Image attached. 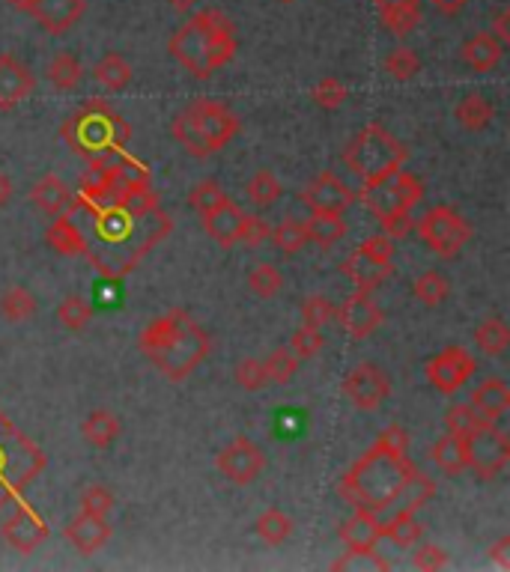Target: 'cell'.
<instances>
[{
	"instance_id": "1",
	"label": "cell",
	"mask_w": 510,
	"mask_h": 572,
	"mask_svg": "<svg viewBox=\"0 0 510 572\" xmlns=\"http://www.w3.org/2000/svg\"><path fill=\"white\" fill-rule=\"evenodd\" d=\"M69 218L78 224H87V230L81 233V254L93 245H99L102 251H96L93 257H87L96 272H102L105 278H123L129 275L150 248H156L170 233V218L156 209L150 215H132L129 209L117 206V203H105V206H87L81 200L69 203Z\"/></svg>"
},
{
	"instance_id": "2",
	"label": "cell",
	"mask_w": 510,
	"mask_h": 572,
	"mask_svg": "<svg viewBox=\"0 0 510 572\" xmlns=\"http://www.w3.org/2000/svg\"><path fill=\"white\" fill-rule=\"evenodd\" d=\"M406 444L409 435L403 427L382 429L376 444L340 477V498L355 510H373V513L391 510L403 483L418 471L406 459Z\"/></svg>"
},
{
	"instance_id": "3",
	"label": "cell",
	"mask_w": 510,
	"mask_h": 572,
	"mask_svg": "<svg viewBox=\"0 0 510 572\" xmlns=\"http://www.w3.org/2000/svg\"><path fill=\"white\" fill-rule=\"evenodd\" d=\"M209 349V334L182 307H173L165 316L153 319L141 334V352L173 382L188 379L206 361Z\"/></svg>"
},
{
	"instance_id": "4",
	"label": "cell",
	"mask_w": 510,
	"mask_h": 572,
	"mask_svg": "<svg viewBox=\"0 0 510 572\" xmlns=\"http://www.w3.org/2000/svg\"><path fill=\"white\" fill-rule=\"evenodd\" d=\"M170 57L194 78H209L236 57V27L221 9L191 15L170 39Z\"/></svg>"
},
{
	"instance_id": "5",
	"label": "cell",
	"mask_w": 510,
	"mask_h": 572,
	"mask_svg": "<svg viewBox=\"0 0 510 572\" xmlns=\"http://www.w3.org/2000/svg\"><path fill=\"white\" fill-rule=\"evenodd\" d=\"M170 135L182 143L188 155L209 158L212 152H218L239 135V117L221 102L197 99L179 117H173Z\"/></svg>"
},
{
	"instance_id": "6",
	"label": "cell",
	"mask_w": 510,
	"mask_h": 572,
	"mask_svg": "<svg viewBox=\"0 0 510 572\" xmlns=\"http://www.w3.org/2000/svg\"><path fill=\"white\" fill-rule=\"evenodd\" d=\"M63 138L72 146L75 155L84 158H102V155H117L132 138L129 123L102 99L87 102L81 111H75L66 126Z\"/></svg>"
},
{
	"instance_id": "7",
	"label": "cell",
	"mask_w": 510,
	"mask_h": 572,
	"mask_svg": "<svg viewBox=\"0 0 510 572\" xmlns=\"http://www.w3.org/2000/svg\"><path fill=\"white\" fill-rule=\"evenodd\" d=\"M42 468L45 453L0 412V510L21 498Z\"/></svg>"
},
{
	"instance_id": "8",
	"label": "cell",
	"mask_w": 510,
	"mask_h": 572,
	"mask_svg": "<svg viewBox=\"0 0 510 572\" xmlns=\"http://www.w3.org/2000/svg\"><path fill=\"white\" fill-rule=\"evenodd\" d=\"M406 155H409L406 146L397 138H391L379 123H367L352 141L346 143L343 164L364 185V182H373V179H382V176L400 170Z\"/></svg>"
},
{
	"instance_id": "9",
	"label": "cell",
	"mask_w": 510,
	"mask_h": 572,
	"mask_svg": "<svg viewBox=\"0 0 510 572\" xmlns=\"http://www.w3.org/2000/svg\"><path fill=\"white\" fill-rule=\"evenodd\" d=\"M415 230L427 242V248L433 254H439L442 260H454L472 236L469 221L454 206H430L418 218Z\"/></svg>"
},
{
	"instance_id": "10",
	"label": "cell",
	"mask_w": 510,
	"mask_h": 572,
	"mask_svg": "<svg viewBox=\"0 0 510 572\" xmlns=\"http://www.w3.org/2000/svg\"><path fill=\"white\" fill-rule=\"evenodd\" d=\"M364 206L373 212V215H385V212H403V209H415V203L424 200V185L415 173L409 170H394L382 179H373V182H364L361 185V194Z\"/></svg>"
},
{
	"instance_id": "11",
	"label": "cell",
	"mask_w": 510,
	"mask_h": 572,
	"mask_svg": "<svg viewBox=\"0 0 510 572\" xmlns=\"http://www.w3.org/2000/svg\"><path fill=\"white\" fill-rule=\"evenodd\" d=\"M475 370H478V361L472 358V352L469 349H463V346H448V349H442L439 355H433L430 361H427V382L433 385V391L436 394H442V397H454L472 376H475Z\"/></svg>"
},
{
	"instance_id": "12",
	"label": "cell",
	"mask_w": 510,
	"mask_h": 572,
	"mask_svg": "<svg viewBox=\"0 0 510 572\" xmlns=\"http://www.w3.org/2000/svg\"><path fill=\"white\" fill-rule=\"evenodd\" d=\"M510 459V441L496 424L469 435V471H475L478 480H496Z\"/></svg>"
},
{
	"instance_id": "13",
	"label": "cell",
	"mask_w": 510,
	"mask_h": 572,
	"mask_svg": "<svg viewBox=\"0 0 510 572\" xmlns=\"http://www.w3.org/2000/svg\"><path fill=\"white\" fill-rule=\"evenodd\" d=\"M343 394H346V400H349L355 409L373 412V409H379L382 400L391 394V382H388V376H385V370H382L379 364L364 361V364H358V367L343 379Z\"/></svg>"
},
{
	"instance_id": "14",
	"label": "cell",
	"mask_w": 510,
	"mask_h": 572,
	"mask_svg": "<svg viewBox=\"0 0 510 572\" xmlns=\"http://www.w3.org/2000/svg\"><path fill=\"white\" fill-rule=\"evenodd\" d=\"M218 471L230 480V483H236V486H248V483H254L257 477H260V471H263V465H266V456H263V450L251 441V438H233L221 453H218Z\"/></svg>"
},
{
	"instance_id": "15",
	"label": "cell",
	"mask_w": 510,
	"mask_h": 572,
	"mask_svg": "<svg viewBox=\"0 0 510 572\" xmlns=\"http://www.w3.org/2000/svg\"><path fill=\"white\" fill-rule=\"evenodd\" d=\"M355 200L358 194L329 170L314 176L302 191V203L311 209V215H343Z\"/></svg>"
},
{
	"instance_id": "16",
	"label": "cell",
	"mask_w": 510,
	"mask_h": 572,
	"mask_svg": "<svg viewBox=\"0 0 510 572\" xmlns=\"http://www.w3.org/2000/svg\"><path fill=\"white\" fill-rule=\"evenodd\" d=\"M0 534L15 552L27 555V552H33L36 546H42L48 540V525L30 504H18L12 510V516L3 522Z\"/></svg>"
},
{
	"instance_id": "17",
	"label": "cell",
	"mask_w": 510,
	"mask_h": 572,
	"mask_svg": "<svg viewBox=\"0 0 510 572\" xmlns=\"http://www.w3.org/2000/svg\"><path fill=\"white\" fill-rule=\"evenodd\" d=\"M335 319L352 340H364L382 325V307L370 298V292L358 289L340 307H335Z\"/></svg>"
},
{
	"instance_id": "18",
	"label": "cell",
	"mask_w": 510,
	"mask_h": 572,
	"mask_svg": "<svg viewBox=\"0 0 510 572\" xmlns=\"http://www.w3.org/2000/svg\"><path fill=\"white\" fill-rule=\"evenodd\" d=\"M340 540L346 546L349 558H367L376 552V543L382 540V519L373 510H355L340 525Z\"/></svg>"
},
{
	"instance_id": "19",
	"label": "cell",
	"mask_w": 510,
	"mask_h": 572,
	"mask_svg": "<svg viewBox=\"0 0 510 572\" xmlns=\"http://www.w3.org/2000/svg\"><path fill=\"white\" fill-rule=\"evenodd\" d=\"M36 90L33 72L12 54H0V111L21 105Z\"/></svg>"
},
{
	"instance_id": "20",
	"label": "cell",
	"mask_w": 510,
	"mask_h": 572,
	"mask_svg": "<svg viewBox=\"0 0 510 572\" xmlns=\"http://www.w3.org/2000/svg\"><path fill=\"white\" fill-rule=\"evenodd\" d=\"M87 9V0H33L30 15L39 21V27L51 36L66 33L69 27H75L81 21Z\"/></svg>"
},
{
	"instance_id": "21",
	"label": "cell",
	"mask_w": 510,
	"mask_h": 572,
	"mask_svg": "<svg viewBox=\"0 0 510 572\" xmlns=\"http://www.w3.org/2000/svg\"><path fill=\"white\" fill-rule=\"evenodd\" d=\"M203 218V230L221 245V248H230V245H239V233H242V224H245V212L227 197L224 203H218L215 209H209Z\"/></svg>"
},
{
	"instance_id": "22",
	"label": "cell",
	"mask_w": 510,
	"mask_h": 572,
	"mask_svg": "<svg viewBox=\"0 0 510 572\" xmlns=\"http://www.w3.org/2000/svg\"><path fill=\"white\" fill-rule=\"evenodd\" d=\"M66 540L75 546V552L81 555H96L108 540H111V525L105 516H93V513H78L69 528H66Z\"/></svg>"
},
{
	"instance_id": "23",
	"label": "cell",
	"mask_w": 510,
	"mask_h": 572,
	"mask_svg": "<svg viewBox=\"0 0 510 572\" xmlns=\"http://www.w3.org/2000/svg\"><path fill=\"white\" fill-rule=\"evenodd\" d=\"M391 263H385V260H376V257H370V254H364L361 248L355 251V254H349V260L343 263V275L352 281V284L358 286L361 292H370V289H376V286L382 284L388 275H391Z\"/></svg>"
},
{
	"instance_id": "24",
	"label": "cell",
	"mask_w": 510,
	"mask_h": 572,
	"mask_svg": "<svg viewBox=\"0 0 510 572\" xmlns=\"http://www.w3.org/2000/svg\"><path fill=\"white\" fill-rule=\"evenodd\" d=\"M30 203H33L39 212L57 218V215H63V212L69 209L72 191H69V185H66L60 176L48 173V176H42V179L30 188Z\"/></svg>"
},
{
	"instance_id": "25",
	"label": "cell",
	"mask_w": 510,
	"mask_h": 572,
	"mask_svg": "<svg viewBox=\"0 0 510 572\" xmlns=\"http://www.w3.org/2000/svg\"><path fill=\"white\" fill-rule=\"evenodd\" d=\"M376 6H379L382 27L394 36H409L421 21L418 0H376Z\"/></svg>"
},
{
	"instance_id": "26",
	"label": "cell",
	"mask_w": 510,
	"mask_h": 572,
	"mask_svg": "<svg viewBox=\"0 0 510 572\" xmlns=\"http://www.w3.org/2000/svg\"><path fill=\"white\" fill-rule=\"evenodd\" d=\"M472 406L487 418V421H499L505 418V412L510 409V388L505 385V379L499 376H490L484 379L475 391H472Z\"/></svg>"
},
{
	"instance_id": "27",
	"label": "cell",
	"mask_w": 510,
	"mask_h": 572,
	"mask_svg": "<svg viewBox=\"0 0 510 572\" xmlns=\"http://www.w3.org/2000/svg\"><path fill=\"white\" fill-rule=\"evenodd\" d=\"M502 54H505V45H499V39L493 33H475L460 51L466 66H472L475 72H493L499 66Z\"/></svg>"
},
{
	"instance_id": "28",
	"label": "cell",
	"mask_w": 510,
	"mask_h": 572,
	"mask_svg": "<svg viewBox=\"0 0 510 572\" xmlns=\"http://www.w3.org/2000/svg\"><path fill=\"white\" fill-rule=\"evenodd\" d=\"M433 462L439 465V471L457 477L463 471H469V438H460L454 432H445L436 444H433Z\"/></svg>"
},
{
	"instance_id": "29",
	"label": "cell",
	"mask_w": 510,
	"mask_h": 572,
	"mask_svg": "<svg viewBox=\"0 0 510 572\" xmlns=\"http://www.w3.org/2000/svg\"><path fill=\"white\" fill-rule=\"evenodd\" d=\"M433 495H436V483H433L427 474L415 471V474L403 483V489L397 492L391 510H394V513H397V510H412V513H415V510L427 507Z\"/></svg>"
},
{
	"instance_id": "30",
	"label": "cell",
	"mask_w": 510,
	"mask_h": 572,
	"mask_svg": "<svg viewBox=\"0 0 510 572\" xmlns=\"http://www.w3.org/2000/svg\"><path fill=\"white\" fill-rule=\"evenodd\" d=\"M454 117H457V123H460L463 129H469V132H484V129L493 123L496 108H493V102L484 99L481 93H472V96H466V99L457 105Z\"/></svg>"
},
{
	"instance_id": "31",
	"label": "cell",
	"mask_w": 510,
	"mask_h": 572,
	"mask_svg": "<svg viewBox=\"0 0 510 572\" xmlns=\"http://www.w3.org/2000/svg\"><path fill=\"white\" fill-rule=\"evenodd\" d=\"M81 435L93 444V447H111L120 438V421L114 412L108 409H96L87 415V421L81 424Z\"/></svg>"
},
{
	"instance_id": "32",
	"label": "cell",
	"mask_w": 510,
	"mask_h": 572,
	"mask_svg": "<svg viewBox=\"0 0 510 572\" xmlns=\"http://www.w3.org/2000/svg\"><path fill=\"white\" fill-rule=\"evenodd\" d=\"M93 78H96L99 87L117 93V90H126V87H129V81H132V66H129L126 57H120V54H105V57L96 63Z\"/></svg>"
},
{
	"instance_id": "33",
	"label": "cell",
	"mask_w": 510,
	"mask_h": 572,
	"mask_svg": "<svg viewBox=\"0 0 510 572\" xmlns=\"http://www.w3.org/2000/svg\"><path fill=\"white\" fill-rule=\"evenodd\" d=\"M382 537L397 546H415L424 537V525L415 519L412 510H397L388 522H382Z\"/></svg>"
},
{
	"instance_id": "34",
	"label": "cell",
	"mask_w": 510,
	"mask_h": 572,
	"mask_svg": "<svg viewBox=\"0 0 510 572\" xmlns=\"http://www.w3.org/2000/svg\"><path fill=\"white\" fill-rule=\"evenodd\" d=\"M45 239H48V245H51L57 254H63V257H78V254H81V233H78V227H75V221H72L69 215H57V218L51 221Z\"/></svg>"
},
{
	"instance_id": "35",
	"label": "cell",
	"mask_w": 510,
	"mask_h": 572,
	"mask_svg": "<svg viewBox=\"0 0 510 572\" xmlns=\"http://www.w3.org/2000/svg\"><path fill=\"white\" fill-rule=\"evenodd\" d=\"M305 230H308V242L320 248H335L346 236V221L340 215H311L305 221Z\"/></svg>"
},
{
	"instance_id": "36",
	"label": "cell",
	"mask_w": 510,
	"mask_h": 572,
	"mask_svg": "<svg viewBox=\"0 0 510 572\" xmlns=\"http://www.w3.org/2000/svg\"><path fill=\"white\" fill-rule=\"evenodd\" d=\"M490 424H493V421H487L472 403H457V406H451L448 415H445V429L454 432V435H460V438H469V435L481 432V429L490 427Z\"/></svg>"
},
{
	"instance_id": "37",
	"label": "cell",
	"mask_w": 510,
	"mask_h": 572,
	"mask_svg": "<svg viewBox=\"0 0 510 572\" xmlns=\"http://www.w3.org/2000/svg\"><path fill=\"white\" fill-rule=\"evenodd\" d=\"M254 531H257V537H260L266 546H281V543L293 534V519H290L284 510L269 507V510L257 519Z\"/></svg>"
},
{
	"instance_id": "38",
	"label": "cell",
	"mask_w": 510,
	"mask_h": 572,
	"mask_svg": "<svg viewBox=\"0 0 510 572\" xmlns=\"http://www.w3.org/2000/svg\"><path fill=\"white\" fill-rule=\"evenodd\" d=\"M81 75H84V69H81L78 57L69 54V51L54 54L51 63H48V81H51L57 90H75V87L81 84Z\"/></svg>"
},
{
	"instance_id": "39",
	"label": "cell",
	"mask_w": 510,
	"mask_h": 572,
	"mask_svg": "<svg viewBox=\"0 0 510 572\" xmlns=\"http://www.w3.org/2000/svg\"><path fill=\"white\" fill-rule=\"evenodd\" d=\"M36 298L33 292H27L24 286H9L3 295H0V313L6 322H24L36 313Z\"/></svg>"
},
{
	"instance_id": "40",
	"label": "cell",
	"mask_w": 510,
	"mask_h": 572,
	"mask_svg": "<svg viewBox=\"0 0 510 572\" xmlns=\"http://www.w3.org/2000/svg\"><path fill=\"white\" fill-rule=\"evenodd\" d=\"M475 343H478V349L487 352V355H502L510 343V328L499 319V316H490L487 322L478 325V331H475Z\"/></svg>"
},
{
	"instance_id": "41",
	"label": "cell",
	"mask_w": 510,
	"mask_h": 572,
	"mask_svg": "<svg viewBox=\"0 0 510 572\" xmlns=\"http://www.w3.org/2000/svg\"><path fill=\"white\" fill-rule=\"evenodd\" d=\"M281 194H284V188H281L278 176H272V170H257V173L251 176V182H248V200H251L254 206H260V209L278 203Z\"/></svg>"
},
{
	"instance_id": "42",
	"label": "cell",
	"mask_w": 510,
	"mask_h": 572,
	"mask_svg": "<svg viewBox=\"0 0 510 572\" xmlns=\"http://www.w3.org/2000/svg\"><path fill=\"white\" fill-rule=\"evenodd\" d=\"M272 245L284 254H299L305 245H308V230H305V221H296V218H287L281 221L275 230H272Z\"/></svg>"
},
{
	"instance_id": "43",
	"label": "cell",
	"mask_w": 510,
	"mask_h": 572,
	"mask_svg": "<svg viewBox=\"0 0 510 572\" xmlns=\"http://www.w3.org/2000/svg\"><path fill=\"white\" fill-rule=\"evenodd\" d=\"M412 292H415V298H418L421 304H427V307H439L442 301H448L451 284H448V278L439 275V272H424V275L415 281Z\"/></svg>"
},
{
	"instance_id": "44",
	"label": "cell",
	"mask_w": 510,
	"mask_h": 572,
	"mask_svg": "<svg viewBox=\"0 0 510 572\" xmlns=\"http://www.w3.org/2000/svg\"><path fill=\"white\" fill-rule=\"evenodd\" d=\"M57 319L69 328V331H84L93 319V304L81 295H69L63 298V304L57 307Z\"/></svg>"
},
{
	"instance_id": "45",
	"label": "cell",
	"mask_w": 510,
	"mask_h": 572,
	"mask_svg": "<svg viewBox=\"0 0 510 572\" xmlns=\"http://www.w3.org/2000/svg\"><path fill=\"white\" fill-rule=\"evenodd\" d=\"M263 367H266L269 382L287 385V382L299 373V355H296L290 346H287V349H275V352L263 361Z\"/></svg>"
},
{
	"instance_id": "46",
	"label": "cell",
	"mask_w": 510,
	"mask_h": 572,
	"mask_svg": "<svg viewBox=\"0 0 510 572\" xmlns=\"http://www.w3.org/2000/svg\"><path fill=\"white\" fill-rule=\"evenodd\" d=\"M385 72H388L394 81H412V78L421 72V57H418L412 48L400 45V48H394V51L385 57Z\"/></svg>"
},
{
	"instance_id": "47",
	"label": "cell",
	"mask_w": 510,
	"mask_h": 572,
	"mask_svg": "<svg viewBox=\"0 0 510 572\" xmlns=\"http://www.w3.org/2000/svg\"><path fill=\"white\" fill-rule=\"evenodd\" d=\"M248 286L260 295V298H272L284 289V275L272 266V263H257L248 275Z\"/></svg>"
},
{
	"instance_id": "48",
	"label": "cell",
	"mask_w": 510,
	"mask_h": 572,
	"mask_svg": "<svg viewBox=\"0 0 510 572\" xmlns=\"http://www.w3.org/2000/svg\"><path fill=\"white\" fill-rule=\"evenodd\" d=\"M224 200H227L224 188H221L218 182H212V179H206V182L194 185V188H191V194H188V203H191V209H194L197 215H206L209 209H215V206H218V203H224Z\"/></svg>"
},
{
	"instance_id": "49",
	"label": "cell",
	"mask_w": 510,
	"mask_h": 572,
	"mask_svg": "<svg viewBox=\"0 0 510 572\" xmlns=\"http://www.w3.org/2000/svg\"><path fill=\"white\" fill-rule=\"evenodd\" d=\"M323 346H326V337H323L320 328L302 325V328H296V331L290 334V349H293L299 358H314V355L323 352Z\"/></svg>"
},
{
	"instance_id": "50",
	"label": "cell",
	"mask_w": 510,
	"mask_h": 572,
	"mask_svg": "<svg viewBox=\"0 0 510 572\" xmlns=\"http://www.w3.org/2000/svg\"><path fill=\"white\" fill-rule=\"evenodd\" d=\"M236 385L242 391H263L269 385V376H266V367L260 358H242L236 364Z\"/></svg>"
},
{
	"instance_id": "51",
	"label": "cell",
	"mask_w": 510,
	"mask_h": 572,
	"mask_svg": "<svg viewBox=\"0 0 510 572\" xmlns=\"http://www.w3.org/2000/svg\"><path fill=\"white\" fill-rule=\"evenodd\" d=\"M302 319L311 328H323V325H329L335 319V304L326 295H311L302 304Z\"/></svg>"
},
{
	"instance_id": "52",
	"label": "cell",
	"mask_w": 510,
	"mask_h": 572,
	"mask_svg": "<svg viewBox=\"0 0 510 572\" xmlns=\"http://www.w3.org/2000/svg\"><path fill=\"white\" fill-rule=\"evenodd\" d=\"M343 102H346V87H343V81H338L335 75L323 78V81L314 87V105H317V108L335 111Z\"/></svg>"
},
{
	"instance_id": "53",
	"label": "cell",
	"mask_w": 510,
	"mask_h": 572,
	"mask_svg": "<svg viewBox=\"0 0 510 572\" xmlns=\"http://www.w3.org/2000/svg\"><path fill=\"white\" fill-rule=\"evenodd\" d=\"M114 510V492L105 486H87L81 495V513H93V516H108Z\"/></svg>"
},
{
	"instance_id": "54",
	"label": "cell",
	"mask_w": 510,
	"mask_h": 572,
	"mask_svg": "<svg viewBox=\"0 0 510 572\" xmlns=\"http://www.w3.org/2000/svg\"><path fill=\"white\" fill-rule=\"evenodd\" d=\"M379 218V227L388 239H406L412 230H415V218H412V209H403V212H385V215H376Z\"/></svg>"
},
{
	"instance_id": "55",
	"label": "cell",
	"mask_w": 510,
	"mask_h": 572,
	"mask_svg": "<svg viewBox=\"0 0 510 572\" xmlns=\"http://www.w3.org/2000/svg\"><path fill=\"white\" fill-rule=\"evenodd\" d=\"M412 564H415V570H424V572L445 570V567H448V552H445L442 546H436V543H424V546H418V549H415Z\"/></svg>"
},
{
	"instance_id": "56",
	"label": "cell",
	"mask_w": 510,
	"mask_h": 572,
	"mask_svg": "<svg viewBox=\"0 0 510 572\" xmlns=\"http://www.w3.org/2000/svg\"><path fill=\"white\" fill-rule=\"evenodd\" d=\"M272 230L263 218L257 215H245V224H242V233H239V242L248 245V248H260L263 242H269Z\"/></svg>"
},
{
	"instance_id": "57",
	"label": "cell",
	"mask_w": 510,
	"mask_h": 572,
	"mask_svg": "<svg viewBox=\"0 0 510 572\" xmlns=\"http://www.w3.org/2000/svg\"><path fill=\"white\" fill-rule=\"evenodd\" d=\"M361 251H364V254H370V257H376V260L391 263V257H394V239H388L385 233H379V236L367 239V242L361 245Z\"/></svg>"
},
{
	"instance_id": "58",
	"label": "cell",
	"mask_w": 510,
	"mask_h": 572,
	"mask_svg": "<svg viewBox=\"0 0 510 572\" xmlns=\"http://www.w3.org/2000/svg\"><path fill=\"white\" fill-rule=\"evenodd\" d=\"M490 561L499 570H510V537H502L493 549H490Z\"/></svg>"
},
{
	"instance_id": "59",
	"label": "cell",
	"mask_w": 510,
	"mask_h": 572,
	"mask_svg": "<svg viewBox=\"0 0 510 572\" xmlns=\"http://www.w3.org/2000/svg\"><path fill=\"white\" fill-rule=\"evenodd\" d=\"M493 36L499 39V45H510V9H499L496 24H493Z\"/></svg>"
},
{
	"instance_id": "60",
	"label": "cell",
	"mask_w": 510,
	"mask_h": 572,
	"mask_svg": "<svg viewBox=\"0 0 510 572\" xmlns=\"http://www.w3.org/2000/svg\"><path fill=\"white\" fill-rule=\"evenodd\" d=\"M433 3V9L439 12V15H448V18H454L457 12H463L472 0H430Z\"/></svg>"
},
{
	"instance_id": "61",
	"label": "cell",
	"mask_w": 510,
	"mask_h": 572,
	"mask_svg": "<svg viewBox=\"0 0 510 572\" xmlns=\"http://www.w3.org/2000/svg\"><path fill=\"white\" fill-rule=\"evenodd\" d=\"M12 194H15V185H12V179L0 170V206H6V203L12 200Z\"/></svg>"
},
{
	"instance_id": "62",
	"label": "cell",
	"mask_w": 510,
	"mask_h": 572,
	"mask_svg": "<svg viewBox=\"0 0 510 572\" xmlns=\"http://www.w3.org/2000/svg\"><path fill=\"white\" fill-rule=\"evenodd\" d=\"M15 12H30L33 9V0H6Z\"/></svg>"
},
{
	"instance_id": "63",
	"label": "cell",
	"mask_w": 510,
	"mask_h": 572,
	"mask_svg": "<svg viewBox=\"0 0 510 572\" xmlns=\"http://www.w3.org/2000/svg\"><path fill=\"white\" fill-rule=\"evenodd\" d=\"M168 3L173 6V9H176V12H188V9H191L197 0H168Z\"/></svg>"
},
{
	"instance_id": "64",
	"label": "cell",
	"mask_w": 510,
	"mask_h": 572,
	"mask_svg": "<svg viewBox=\"0 0 510 572\" xmlns=\"http://www.w3.org/2000/svg\"><path fill=\"white\" fill-rule=\"evenodd\" d=\"M281 3H293V0H281Z\"/></svg>"
}]
</instances>
